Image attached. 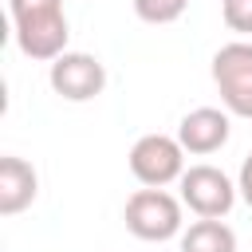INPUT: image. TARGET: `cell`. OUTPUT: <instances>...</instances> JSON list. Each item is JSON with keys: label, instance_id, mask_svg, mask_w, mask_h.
I'll use <instances>...</instances> for the list:
<instances>
[{"label": "cell", "instance_id": "6da1fadb", "mask_svg": "<svg viewBox=\"0 0 252 252\" xmlns=\"http://www.w3.org/2000/svg\"><path fill=\"white\" fill-rule=\"evenodd\" d=\"M12 28H16V47L35 59V63H55L67 51L71 28L63 0H8Z\"/></svg>", "mask_w": 252, "mask_h": 252}, {"label": "cell", "instance_id": "7a4b0ae2", "mask_svg": "<svg viewBox=\"0 0 252 252\" xmlns=\"http://www.w3.org/2000/svg\"><path fill=\"white\" fill-rule=\"evenodd\" d=\"M122 220L126 228L138 236V240H150V244H161V240H173L181 236L185 220H181V201L165 189H138L126 197V209H122Z\"/></svg>", "mask_w": 252, "mask_h": 252}, {"label": "cell", "instance_id": "3957f363", "mask_svg": "<svg viewBox=\"0 0 252 252\" xmlns=\"http://www.w3.org/2000/svg\"><path fill=\"white\" fill-rule=\"evenodd\" d=\"M213 83L236 118H252V39H232L213 55Z\"/></svg>", "mask_w": 252, "mask_h": 252}, {"label": "cell", "instance_id": "277c9868", "mask_svg": "<svg viewBox=\"0 0 252 252\" xmlns=\"http://www.w3.org/2000/svg\"><path fill=\"white\" fill-rule=\"evenodd\" d=\"M126 161H130V173L146 189H165L169 181H181V173H185V150L169 134H142L130 146Z\"/></svg>", "mask_w": 252, "mask_h": 252}, {"label": "cell", "instance_id": "5b68a950", "mask_svg": "<svg viewBox=\"0 0 252 252\" xmlns=\"http://www.w3.org/2000/svg\"><path fill=\"white\" fill-rule=\"evenodd\" d=\"M177 185H181V205H185L189 213L205 217V220L228 217V209L236 205V193H240V189L228 181V173L217 169V165H189Z\"/></svg>", "mask_w": 252, "mask_h": 252}, {"label": "cell", "instance_id": "8992f818", "mask_svg": "<svg viewBox=\"0 0 252 252\" xmlns=\"http://www.w3.org/2000/svg\"><path fill=\"white\" fill-rule=\"evenodd\" d=\"M47 83H51V91H55L59 98H67V102H91V98H98L102 87H106V67H102L94 55H87V51H63V55L47 67Z\"/></svg>", "mask_w": 252, "mask_h": 252}, {"label": "cell", "instance_id": "52a82bcc", "mask_svg": "<svg viewBox=\"0 0 252 252\" xmlns=\"http://www.w3.org/2000/svg\"><path fill=\"white\" fill-rule=\"evenodd\" d=\"M232 134V122H228V110H217V106H197L189 110L181 122H177V142L185 154H217Z\"/></svg>", "mask_w": 252, "mask_h": 252}, {"label": "cell", "instance_id": "ba28073f", "mask_svg": "<svg viewBox=\"0 0 252 252\" xmlns=\"http://www.w3.org/2000/svg\"><path fill=\"white\" fill-rule=\"evenodd\" d=\"M35 193H39L35 169H32L24 158L4 154V158H0V213H4V217L24 213V209L35 201Z\"/></svg>", "mask_w": 252, "mask_h": 252}, {"label": "cell", "instance_id": "9c48e42d", "mask_svg": "<svg viewBox=\"0 0 252 252\" xmlns=\"http://www.w3.org/2000/svg\"><path fill=\"white\" fill-rule=\"evenodd\" d=\"M181 252H236V232L224 220H193L181 232Z\"/></svg>", "mask_w": 252, "mask_h": 252}, {"label": "cell", "instance_id": "30bf717a", "mask_svg": "<svg viewBox=\"0 0 252 252\" xmlns=\"http://www.w3.org/2000/svg\"><path fill=\"white\" fill-rule=\"evenodd\" d=\"M185 8H189V0H134V16L142 24H173V20H181Z\"/></svg>", "mask_w": 252, "mask_h": 252}, {"label": "cell", "instance_id": "8fae6325", "mask_svg": "<svg viewBox=\"0 0 252 252\" xmlns=\"http://www.w3.org/2000/svg\"><path fill=\"white\" fill-rule=\"evenodd\" d=\"M220 16L232 32L240 35H252V0H224L220 4Z\"/></svg>", "mask_w": 252, "mask_h": 252}, {"label": "cell", "instance_id": "7c38bea8", "mask_svg": "<svg viewBox=\"0 0 252 252\" xmlns=\"http://www.w3.org/2000/svg\"><path fill=\"white\" fill-rule=\"evenodd\" d=\"M236 189H240V197H244V205L252 209V154L240 161V177H236Z\"/></svg>", "mask_w": 252, "mask_h": 252}]
</instances>
